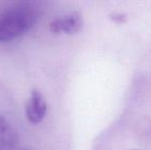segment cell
Masks as SVG:
<instances>
[{
    "mask_svg": "<svg viewBox=\"0 0 151 150\" xmlns=\"http://www.w3.org/2000/svg\"><path fill=\"white\" fill-rule=\"evenodd\" d=\"M37 12L27 3L12 6L0 16V42H8L23 36L37 22Z\"/></svg>",
    "mask_w": 151,
    "mask_h": 150,
    "instance_id": "1",
    "label": "cell"
},
{
    "mask_svg": "<svg viewBox=\"0 0 151 150\" xmlns=\"http://www.w3.org/2000/svg\"><path fill=\"white\" fill-rule=\"evenodd\" d=\"M47 104L43 95L37 90H33L25 106V113L29 122L33 124H38L44 119Z\"/></svg>",
    "mask_w": 151,
    "mask_h": 150,
    "instance_id": "2",
    "label": "cell"
},
{
    "mask_svg": "<svg viewBox=\"0 0 151 150\" xmlns=\"http://www.w3.org/2000/svg\"><path fill=\"white\" fill-rule=\"evenodd\" d=\"M83 20L79 12H72L56 19L50 24V32L55 34H74L81 30Z\"/></svg>",
    "mask_w": 151,
    "mask_h": 150,
    "instance_id": "3",
    "label": "cell"
},
{
    "mask_svg": "<svg viewBox=\"0 0 151 150\" xmlns=\"http://www.w3.org/2000/svg\"><path fill=\"white\" fill-rule=\"evenodd\" d=\"M19 144V134L14 126L0 114V150L17 148Z\"/></svg>",
    "mask_w": 151,
    "mask_h": 150,
    "instance_id": "4",
    "label": "cell"
}]
</instances>
